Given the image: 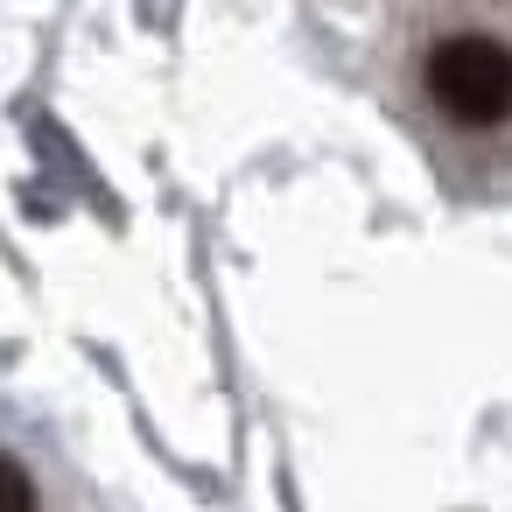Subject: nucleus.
Masks as SVG:
<instances>
[{
    "instance_id": "f257e3e1",
    "label": "nucleus",
    "mask_w": 512,
    "mask_h": 512,
    "mask_svg": "<svg viewBox=\"0 0 512 512\" xmlns=\"http://www.w3.org/2000/svg\"><path fill=\"white\" fill-rule=\"evenodd\" d=\"M428 78V106L435 120L463 127V134H491L512 120V43H498L491 29H456L428 50L421 64Z\"/></svg>"
},
{
    "instance_id": "f03ea898",
    "label": "nucleus",
    "mask_w": 512,
    "mask_h": 512,
    "mask_svg": "<svg viewBox=\"0 0 512 512\" xmlns=\"http://www.w3.org/2000/svg\"><path fill=\"white\" fill-rule=\"evenodd\" d=\"M0 512H43L36 477H29V470H22V456H8V449H0Z\"/></svg>"
}]
</instances>
